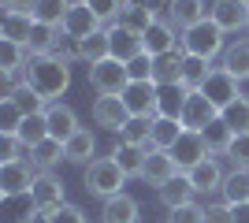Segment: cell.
Instances as JSON below:
<instances>
[{
	"mask_svg": "<svg viewBox=\"0 0 249 223\" xmlns=\"http://www.w3.org/2000/svg\"><path fill=\"white\" fill-rule=\"evenodd\" d=\"M60 160H67V156H63V141H56V138H49V141H41L37 149H30V164L37 171H52Z\"/></svg>",
	"mask_w": 249,
	"mask_h": 223,
	"instance_id": "35",
	"label": "cell"
},
{
	"mask_svg": "<svg viewBox=\"0 0 249 223\" xmlns=\"http://www.w3.org/2000/svg\"><path fill=\"white\" fill-rule=\"evenodd\" d=\"M205 19H212V8H208L205 0H171V4H167V22L182 34H186L190 26L205 22Z\"/></svg>",
	"mask_w": 249,
	"mask_h": 223,
	"instance_id": "13",
	"label": "cell"
},
{
	"mask_svg": "<svg viewBox=\"0 0 249 223\" xmlns=\"http://www.w3.org/2000/svg\"><path fill=\"white\" fill-rule=\"evenodd\" d=\"M212 22L223 34H238L249 26V4L246 0H216L212 4Z\"/></svg>",
	"mask_w": 249,
	"mask_h": 223,
	"instance_id": "14",
	"label": "cell"
},
{
	"mask_svg": "<svg viewBox=\"0 0 249 223\" xmlns=\"http://www.w3.org/2000/svg\"><path fill=\"white\" fill-rule=\"evenodd\" d=\"M223 71H231L238 82H246L249 78V41H234V45H227V52H223Z\"/></svg>",
	"mask_w": 249,
	"mask_h": 223,
	"instance_id": "32",
	"label": "cell"
},
{
	"mask_svg": "<svg viewBox=\"0 0 249 223\" xmlns=\"http://www.w3.org/2000/svg\"><path fill=\"white\" fill-rule=\"evenodd\" d=\"M138 201L130 193H119V197H108L101 208V223H138Z\"/></svg>",
	"mask_w": 249,
	"mask_h": 223,
	"instance_id": "22",
	"label": "cell"
},
{
	"mask_svg": "<svg viewBox=\"0 0 249 223\" xmlns=\"http://www.w3.org/2000/svg\"><path fill=\"white\" fill-rule=\"evenodd\" d=\"M194 193H197V190H194V182H190L186 175H178V179H171L164 190H160V201H164V205H167V212H171V208H182V205H190V201H194Z\"/></svg>",
	"mask_w": 249,
	"mask_h": 223,
	"instance_id": "30",
	"label": "cell"
},
{
	"mask_svg": "<svg viewBox=\"0 0 249 223\" xmlns=\"http://www.w3.org/2000/svg\"><path fill=\"white\" fill-rule=\"evenodd\" d=\"M67 11H71V0H37L34 4V19L41 22V26H56L60 30Z\"/></svg>",
	"mask_w": 249,
	"mask_h": 223,
	"instance_id": "33",
	"label": "cell"
},
{
	"mask_svg": "<svg viewBox=\"0 0 249 223\" xmlns=\"http://www.w3.org/2000/svg\"><path fill=\"white\" fill-rule=\"evenodd\" d=\"M175 26L167 19H156L153 26H149L145 34H142V41H145V56H164V52H171V49H178V37H175Z\"/></svg>",
	"mask_w": 249,
	"mask_h": 223,
	"instance_id": "17",
	"label": "cell"
},
{
	"mask_svg": "<svg viewBox=\"0 0 249 223\" xmlns=\"http://www.w3.org/2000/svg\"><path fill=\"white\" fill-rule=\"evenodd\" d=\"M126 119H130V112H126L123 97H97V101H93V123H97V127L119 134Z\"/></svg>",
	"mask_w": 249,
	"mask_h": 223,
	"instance_id": "16",
	"label": "cell"
},
{
	"mask_svg": "<svg viewBox=\"0 0 249 223\" xmlns=\"http://www.w3.org/2000/svg\"><path fill=\"white\" fill-rule=\"evenodd\" d=\"M126 71H130V82H156L153 78V56H138V60H130L126 64Z\"/></svg>",
	"mask_w": 249,
	"mask_h": 223,
	"instance_id": "43",
	"label": "cell"
},
{
	"mask_svg": "<svg viewBox=\"0 0 249 223\" xmlns=\"http://www.w3.org/2000/svg\"><path fill=\"white\" fill-rule=\"evenodd\" d=\"M205 223H234L231 205H208L205 208Z\"/></svg>",
	"mask_w": 249,
	"mask_h": 223,
	"instance_id": "48",
	"label": "cell"
},
{
	"mask_svg": "<svg viewBox=\"0 0 249 223\" xmlns=\"http://www.w3.org/2000/svg\"><path fill=\"white\" fill-rule=\"evenodd\" d=\"M227 156L234 160V168H246L249 171V130L246 134H234V141H231Z\"/></svg>",
	"mask_w": 249,
	"mask_h": 223,
	"instance_id": "44",
	"label": "cell"
},
{
	"mask_svg": "<svg viewBox=\"0 0 249 223\" xmlns=\"http://www.w3.org/2000/svg\"><path fill=\"white\" fill-rule=\"evenodd\" d=\"M52 223H89V220H86V212L78 205H60V208L52 212Z\"/></svg>",
	"mask_w": 249,
	"mask_h": 223,
	"instance_id": "47",
	"label": "cell"
},
{
	"mask_svg": "<svg viewBox=\"0 0 249 223\" xmlns=\"http://www.w3.org/2000/svg\"><path fill=\"white\" fill-rule=\"evenodd\" d=\"M208 74H212L208 60H197V56H186V64H182V86H186V89H201V86L208 82Z\"/></svg>",
	"mask_w": 249,
	"mask_h": 223,
	"instance_id": "40",
	"label": "cell"
},
{
	"mask_svg": "<svg viewBox=\"0 0 249 223\" xmlns=\"http://www.w3.org/2000/svg\"><path fill=\"white\" fill-rule=\"evenodd\" d=\"M45 119H49V138H56V141H67L71 134H78V116H74V108H67V104H49L45 108Z\"/></svg>",
	"mask_w": 249,
	"mask_h": 223,
	"instance_id": "18",
	"label": "cell"
},
{
	"mask_svg": "<svg viewBox=\"0 0 249 223\" xmlns=\"http://www.w3.org/2000/svg\"><path fill=\"white\" fill-rule=\"evenodd\" d=\"M246 4H249V0H246Z\"/></svg>",
	"mask_w": 249,
	"mask_h": 223,
	"instance_id": "53",
	"label": "cell"
},
{
	"mask_svg": "<svg viewBox=\"0 0 249 223\" xmlns=\"http://www.w3.org/2000/svg\"><path fill=\"white\" fill-rule=\"evenodd\" d=\"M231 212H234V223H249V201L246 205H231Z\"/></svg>",
	"mask_w": 249,
	"mask_h": 223,
	"instance_id": "51",
	"label": "cell"
},
{
	"mask_svg": "<svg viewBox=\"0 0 249 223\" xmlns=\"http://www.w3.org/2000/svg\"><path fill=\"white\" fill-rule=\"evenodd\" d=\"M22 119H26V116L15 108V101H11V97H4V101H0V134H19Z\"/></svg>",
	"mask_w": 249,
	"mask_h": 223,
	"instance_id": "41",
	"label": "cell"
},
{
	"mask_svg": "<svg viewBox=\"0 0 249 223\" xmlns=\"http://www.w3.org/2000/svg\"><path fill=\"white\" fill-rule=\"evenodd\" d=\"M171 156H175V164H178V171L186 175V171H194L201 164V160H208L212 153H208V145H205V138L201 134H194V130H186L182 138H178V145L171 149Z\"/></svg>",
	"mask_w": 249,
	"mask_h": 223,
	"instance_id": "15",
	"label": "cell"
},
{
	"mask_svg": "<svg viewBox=\"0 0 249 223\" xmlns=\"http://www.w3.org/2000/svg\"><path fill=\"white\" fill-rule=\"evenodd\" d=\"M89 8H93V15L101 22H119V15H123L126 0H86Z\"/></svg>",
	"mask_w": 249,
	"mask_h": 223,
	"instance_id": "42",
	"label": "cell"
},
{
	"mask_svg": "<svg viewBox=\"0 0 249 223\" xmlns=\"http://www.w3.org/2000/svg\"><path fill=\"white\" fill-rule=\"evenodd\" d=\"M30 201L37 212H56L63 201V182L52 175V171H37V179H34V190H30Z\"/></svg>",
	"mask_w": 249,
	"mask_h": 223,
	"instance_id": "12",
	"label": "cell"
},
{
	"mask_svg": "<svg viewBox=\"0 0 249 223\" xmlns=\"http://www.w3.org/2000/svg\"><path fill=\"white\" fill-rule=\"evenodd\" d=\"M167 223H205V208L190 201V205H182V208H171Z\"/></svg>",
	"mask_w": 249,
	"mask_h": 223,
	"instance_id": "45",
	"label": "cell"
},
{
	"mask_svg": "<svg viewBox=\"0 0 249 223\" xmlns=\"http://www.w3.org/2000/svg\"><path fill=\"white\" fill-rule=\"evenodd\" d=\"M89 86H93L101 97H123V89L130 86V71L119 60H101V64L89 67Z\"/></svg>",
	"mask_w": 249,
	"mask_h": 223,
	"instance_id": "4",
	"label": "cell"
},
{
	"mask_svg": "<svg viewBox=\"0 0 249 223\" xmlns=\"http://www.w3.org/2000/svg\"><path fill=\"white\" fill-rule=\"evenodd\" d=\"M201 138H205L208 153H227L231 141H234V130H231L223 119H216V123H208V127L201 130Z\"/></svg>",
	"mask_w": 249,
	"mask_h": 223,
	"instance_id": "37",
	"label": "cell"
},
{
	"mask_svg": "<svg viewBox=\"0 0 249 223\" xmlns=\"http://www.w3.org/2000/svg\"><path fill=\"white\" fill-rule=\"evenodd\" d=\"M238 86H242V82H238V78H234L231 71H223V67H212L208 82L201 86V93H205L208 101H212V104H216L219 112H223L227 104H234V101L242 97V89H238Z\"/></svg>",
	"mask_w": 249,
	"mask_h": 223,
	"instance_id": "6",
	"label": "cell"
},
{
	"mask_svg": "<svg viewBox=\"0 0 249 223\" xmlns=\"http://www.w3.org/2000/svg\"><path fill=\"white\" fill-rule=\"evenodd\" d=\"M186 134V127H182V119H164V116H156L153 119V141H149V149H171L178 145V138Z\"/></svg>",
	"mask_w": 249,
	"mask_h": 223,
	"instance_id": "24",
	"label": "cell"
},
{
	"mask_svg": "<svg viewBox=\"0 0 249 223\" xmlns=\"http://www.w3.org/2000/svg\"><path fill=\"white\" fill-rule=\"evenodd\" d=\"M34 4H37V0H4L8 11H30V15H34Z\"/></svg>",
	"mask_w": 249,
	"mask_h": 223,
	"instance_id": "49",
	"label": "cell"
},
{
	"mask_svg": "<svg viewBox=\"0 0 249 223\" xmlns=\"http://www.w3.org/2000/svg\"><path fill=\"white\" fill-rule=\"evenodd\" d=\"M93 149H97V138L89 134V130H78V134H71V138L63 141V156L71 160V164H93Z\"/></svg>",
	"mask_w": 249,
	"mask_h": 223,
	"instance_id": "26",
	"label": "cell"
},
{
	"mask_svg": "<svg viewBox=\"0 0 249 223\" xmlns=\"http://www.w3.org/2000/svg\"><path fill=\"white\" fill-rule=\"evenodd\" d=\"M19 153H22V141L15 138V134H0V164H15V160H22Z\"/></svg>",
	"mask_w": 249,
	"mask_h": 223,
	"instance_id": "46",
	"label": "cell"
},
{
	"mask_svg": "<svg viewBox=\"0 0 249 223\" xmlns=\"http://www.w3.org/2000/svg\"><path fill=\"white\" fill-rule=\"evenodd\" d=\"M186 179L194 182V190L197 193H212V190H223V168H219V160L216 156H208V160H201L194 171H186Z\"/></svg>",
	"mask_w": 249,
	"mask_h": 223,
	"instance_id": "19",
	"label": "cell"
},
{
	"mask_svg": "<svg viewBox=\"0 0 249 223\" xmlns=\"http://www.w3.org/2000/svg\"><path fill=\"white\" fill-rule=\"evenodd\" d=\"M30 223H52V212H37V216H34Z\"/></svg>",
	"mask_w": 249,
	"mask_h": 223,
	"instance_id": "52",
	"label": "cell"
},
{
	"mask_svg": "<svg viewBox=\"0 0 249 223\" xmlns=\"http://www.w3.org/2000/svg\"><path fill=\"white\" fill-rule=\"evenodd\" d=\"M126 179H130V175H126L112 156H97L93 164H86V190L104 197V201H108V197H119Z\"/></svg>",
	"mask_w": 249,
	"mask_h": 223,
	"instance_id": "3",
	"label": "cell"
},
{
	"mask_svg": "<svg viewBox=\"0 0 249 223\" xmlns=\"http://www.w3.org/2000/svg\"><path fill=\"white\" fill-rule=\"evenodd\" d=\"M37 26L30 11H4V41H15V45H30V34Z\"/></svg>",
	"mask_w": 249,
	"mask_h": 223,
	"instance_id": "23",
	"label": "cell"
},
{
	"mask_svg": "<svg viewBox=\"0 0 249 223\" xmlns=\"http://www.w3.org/2000/svg\"><path fill=\"white\" fill-rule=\"evenodd\" d=\"M156 82H130L123 89V104L130 112V119H156Z\"/></svg>",
	"mask_w": 249,
	"mask_h": 223,
	"instance_id": "7",
	"label": "cell"
},
{
	"mask_svg": "<svg viewBox=\"0 0 249 223\" xmlns=\"http://www.w3.org/2000/svg\"><path fill=\"white\" fill-rule=\"evenodd\" d=\"M219 119H223L234 134H246V130H249V101H246V97H238L234 104H227L223 112H219Z\"/></svg>",
	"mask_w": 249,
	"mask_h": 223,
	"instance_id": "39",
	"label": "cell"
},
{
	"mask_svg": "<svg viewBox=\"0 0 249 223\" xmlns=\"http://www.w3.org/2000/svg\"><path fill=\"white\" fill-rule=\"evenodd\" d=\"M119 22H123V26H130V30H138V34H145L149 26L156 22V15H153V11H145L138 0H126V8H123V15H119Z\"/></svg>",
	"mask_w": 249,
	"mask_h": 223,
	"instance_id": "38",
	"label": "cell"
},
{
	"mask_svg": "<svg viewBox=\"0 0 249 223\" xmlns=\"http://www.w3.org/2000/svg\"><path fill=\"white\" fill-rule=\"evenodd\" d=\"M74 49H78V60H86L89 67L101 64V60H108V56H112V45H108V30H97L93 37L78 41Z\"/></svg>",
	"mask_w": 249,
	"mask_h": 223,
	"instance_id": "31",
	"label": "cell"
},
{
	"mask_svg": "<svg viewBox=\"0 0 249 223\" xmlns=\"http://www.w3.org/2000/svg\"><path fill=\"white\" fill-rule=\"evenodd\" d=\"M108 45H112V60H119V64H130V60H138V56L145 52L142 34L123 26V22H112V26H108Z\"/></svg>",
	"mask_w": 249,
	"mask_h": 223,
	"instance_id": "9",
	"label": "cell"
},
{
	"mask_svg": "<svg viewBox=\"0 0 249 223\" xmlns=\"http://www.w3.org/2000/svg\"><path fill=\"white\" fill-rule=\"evenodd\" d=\"M26 60H30V49L26 45H15V41H0V71H4V78H8V86L15 82V74L26 67Z\"/></svg>",
	"mask_w": 249,
	"mask_h": 223,
	"instance_id": "25",
	"label": "cell"
},
{
	"mask_svg": "<svg viewBox=\"0 0 249 223\" xmlns=\"http://www.w3.org/2000/svg\"><path fill=\"white\" fill-rule=\"evenodd\" d=\"M4 97H11V101H15V108H19L22 116H37V112H45V101L34 93L26 82H11Z\"/></svg>",
	"mask_w": 249,
	"mask_h": 223,
	"instance_id": "34",
	"label": "cell"
},
{
	"mask_svg": "<svg viewBox=\"0 0 249 223\" xmlns=\"http://www.w3.org/2000/svg\"><path fill=\"white\" fill-rule=\"evenodd\" d=\"M186 97H190V89H186L182 82L160 86V93H156V116H164V119H182Z\"/></svg>",
	"mask_w": 249,
	"mask_h": 223,
	"instance_id": "20",
	"label": "cell"
},
{
	"mask_svg": "<svg viewBox=\"0 0 249 223\" xmlns=\"http://www.w3.org/2000/svg\"><path fill=\"white\" fill-rule=\"evenodd\" d=\"M15 138L22 141V149L30 153V149H37L41 141H49V119H45V112H37V116H26L22 119V127Z\"/></svg>",
	"mask_w": 249,
	"mask_h": 223,
	"instance_id": "27",
	"label": "cell"
},
{
	"mask_svg": "<svg viewBox=\"0 0 249 223\" xmlns=\"http://www.w3.org/2000/svg\"><path fill=\"white\" fill-rule=\"evenodd\" d=\"M22 82L30 86L45 104H56V101L67 93V86H71V64L60 60V56H52V52L30 56L26 67H22Z\"/></svg>",
	"mask_w": 249,
	"mask_h": 223,
	"instance_id": "1",
	"label": "cell"
},
{
	"mask_svg": "<svg viewBox=\"0 0 249 223\" xmlns=\"http://www.w3.org/2000/svg\"><path fill=\"white\" fill-rule=\"evenodd\" d=\"M182 64H186L182 45H178V49H171V52H164V56H156V60H153V78H156V86L182 82Z\"/></svg>",
	"mask_w": 249,
	"mask_h": 223,
	"instance_id": "21",
	"label": "cell"
},
{
	"mask_svg": "<svg viewBox=\"0 0 249 223\" xmlns=\"http://www.w3.org/2000/svg\"><path fill=\"white\" fill-rule=\"evenodd\" d=\"M246 30H249V26H246Z\"/></svg>",
	"mask_w": 249,
	"mask_h": 223,
	"instance_id": "54",
	"label": "cell"
},
{
	"mask_svg": "<svg viewBox=\"0 0 249 223\" xmlns=\"http://www.w3.org/2000/svg\"><path fill=\"white\" fill-rule=\"evenodd\" d=\"M227 34L219 30L212 19H205V22H197V26H190L182 37H178V45H182V52L186 56H197V60H216V56H223L227 52V41H223Z\"/></svg>",
	"mask_w": 249,
	"mask_h": 223,
	"instance_id": "2",
	"label": "cell"
},
{
	"mask_svg": "<svg viewBox=\"0 0 249 223\" xmlns=\"http://www.w3.org/2000/svg\"><path fill=\"white\" fill-rule=\"evenodd\" d=\"M119 141L149 149V141H153V119H126L123 130H119Z\"/></svg>",
	"mask_w": 249,
	"mask_h": 223,
	"instance_id": "36",
	"label": "cell"
},
{
	"mask_svg": "<svg viewBox=\"0 0 249 223\" xmlns=\"http://www.w3.org/2000/svg\"><path fill=\"white\" fill-rule=\"evenodd\" d=\"M138 4H142L145 11H153V15H160V11H164L167 4H171V0H138Z\"/></svg>",
	"mask_w": 249,
	"mask_h": 223,
	"instance_id": "50",
	"label": "cell"
},
{
	"mask_svg": "<svg viewBox=\"0 0 249 223\" xmlns=\"http://www.w3.org/2000/svg\"><path fill=\"white\" fill-rule=\"evenodd\" d=\"M223 205H246L249 201V171L246 168H234L227 175V179H223Z\"/></svg>",
	"mask_w": 249,
	"mask_h": 223,
	"instance_id": "29",
	"label": "cell"
},
{
	"mask_svg": "<svg viewBox=\"0 0 249 223\" xmlns=\"http://www.w3.org/2000/svg\"><path fill=\"white\" fill-rule=\"evenodd\" d=\"M34 179H37V168H34L30 160L0 164V193H4V197H22V193H30Z\"/></svg>",
	"mask_w": 249,
	"mask_h": 223,
	"instance_id": "5",
	"label": "cell"
},
{
	"mask_svg": "<svg viewBox=\"0 0 249 223\" xmlns=\"http://www.w3.org/2000/svg\"><path fill=\"white\" fill-rule=\"evenodd\" d=\"M182 171H178L175 156L167 153V149H149L145 153V168H142V179L149 182V186H156V190H164L171 179H178Z\"/></svg>",
	"mask_w": 249,
	"mask_h": 223,
	"instance_id": "8",
	"label": "cell"
},
{
	"mask_svg": "<svg viewBox=\"0 0 249 223\" xmlns=\"http://www.w3.org/2000/svg\"><path fill=\"white\" fill-rule=\"evenodd\" d=\"M145 153H149V149H142V145H126V141H119V145L112 149V160L126 171V175H138V179H142V168H145Z\"/></svg>",
	"mask_w": 249,
	"mask_h": 223,
	"instance_id": "28",
	"label": "cell"
},
{
	"mask_svg": "<svg viewBox=\"0 0 249 223\" xmlns=\"http://www.w3.org/2000/svg\"><path fill=\"white\" fill-rule=\"evenodd\" d=\"M60 30L67 34L71 41H86V37H93V34L101 30V19H97V15H93V8H89L86 0H74Z\"/></svg>",
	"mask_w": 249,
	"mask_h": 223,
	"instance_id": "11",
	"label": "cell"
},
{
	"mask_svg": "<svg viewBox=\"0 0 249 223\" xmlns=\"http://www.w3.org/2000/svg\"><path fill=\"white\" fill-rule=\"evenodd\" d=\"M216 119H219V108L212 104L201 89H190L186 108H182V127L194 130V134H201V130H205L208 123H216Z\"/></svg>",
	"mask_w": 249,
	"mask_h": 223,
	"instance_id": "10",
	"label": "cell"
}]
</instances>
